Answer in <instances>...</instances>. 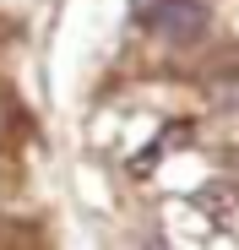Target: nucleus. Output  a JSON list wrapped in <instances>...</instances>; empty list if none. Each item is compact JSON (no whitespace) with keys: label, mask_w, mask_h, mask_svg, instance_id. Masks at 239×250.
<instances>
[{"label":"nucleus","mask_w":239,"mask_h":250,"mask_svg":"<svg viewBox=\"0 0 239 250\" xmlns=\"http://www.w3.org/2000/svg\"><path fill=\"white\" fill-rule=\"evenodd\" d=\"M131 11L163 44H196L207 33V0H131Z\"/></svg>","instance_id":"nucleus-1"},{"label":"nucleus","mask_w":239,"mask_h":250,"mask_svg":"<svg viewBox=\"0 0 239 250\" xmlns=\"http://www.w3.org/2000/svg\"><path fill=\"white\" fill-rule=\"evenodd\" d=\"M212 104H218V109H234V114H239V71H234V76H218V82H212Z\"/></svg>","instance_id":"nucleus-2"}]
</instances>
